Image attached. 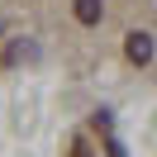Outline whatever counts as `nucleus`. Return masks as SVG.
I'll use <instances>...</instances> for the list:
<instances>
[{
    "label": "nucleus",
    "instance_id": "f257e3e1",
    "mask_svg": "<svg viewBox=\"0 0 157 157\" xmlns=\"http://www.w3.org/2000/svg\"><path fill=\"white\" fill-rule=\"evenodd\" d=\"M124 57L133 62V67H147V62H152V33L133 29V33L124 38Z\"/></svg>",
    "mask_w": 157,
    "mask_h": 157
},
{
    "label": "nucleus",
    "instance_id": "f03ea898",
    "mask_svg": "<svg viewBox=\"0 0 157 157\" xmlns=\"http://www.w3.org/2000/svg\"><path fill=\"white\" fill-rule=\"evenodd\" d=\"M71 14H76V24H100L105 19V0H71Z\"/></svg>",
    "mask_w": 157,
    "mask_h": 157
},
{
    "label": "nucleus",
    "instance_id": "7ed1b4c3",
    "mask_svg": "<svg viewBox=\"0 0 157 157\" xmlns=\"http://www.w3.org/2000/svg\"><path fill=\"white\" fill-rule=\"evenodd\" d=\"M105 152L109 157H124V147H119V143H105Z\"/></svg>",
    "mask_w": 157,
    "mask_h": 157
}]
</instances>
